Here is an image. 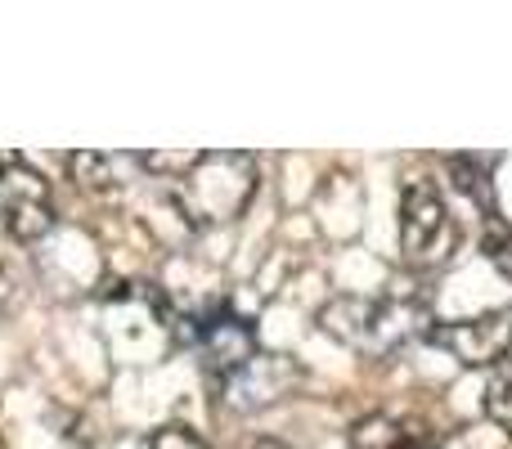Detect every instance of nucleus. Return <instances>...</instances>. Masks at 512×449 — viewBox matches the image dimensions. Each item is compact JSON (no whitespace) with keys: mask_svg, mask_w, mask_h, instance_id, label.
Segmentation results:
<instances>
[{"mask_svg":"<svg viewBox=\"0 0 512 449\" xmlns=\"http://www.w3.org/2000/svg\"><path fill=\"white\" fill-rule=\"evenodd\" d=\"M194 342H198V351H203V364H207L212 378H225V373H234L243 360H252L256 355L252 324L243 315H234V310H225V306L198 319Z\"/></svg>","mask_w":512,"mask_h":449,"instance_id":"7","label":"nucleus"},{"mask_svg":"<svg viewBox=\"0 0 512 449\" xmlns=\"http://www.w3.org/2000/svg\"><path fill=\"white\" fill-rule=\"evenodd\" d=\"M346 441H351V449H436L427 427L405 423V418H391V414L360 418Z\"/></svg>","mask_w":512,"mask_h":449,"instance_id":"8","label":"nucleus"},{"mask_svg":"<svg viewBox=\"0 0 512 449\" xmlns=\"http://www.w3.org/2000/svg\"><path fill=\"white\" fill-rule=\"evenodd\" d=\"M252 449H288V445L274 441V436H261V441H252Z\"/></svg>","mask_w":512,"mask_h":449,"instance_id":"13","label":"nucleus"},{"mask_svg":"<svg viewBox=\"0 0 512 449\" xmlns=\"http://www.w3.org/2000/svg\"><path fill=\"white\" fill-rule=\"evenodd\" d=\"M149 449H212L203 441V436L198 432H189V427H158V432L149 436Z\"/></svg>","mask_w":512,"mask_h":449,"instance_id":"11","label":"nucleus"},{"mask_svg":"<svg viewBox=\"0 0 512 449\" xmlns=\"http://www.w3.org/2000/svg\"><path fill=\"white\" fill-rule=\"evenodd\" d=\"M135 162V153H72L68 158V167H72V176H77V185L81 189H113V185H122V171Z\"/></svg>","mask_w":512,"mask_h":449,"instance_id":"9","label":"nucleus"},{"mask_svg":"<svg viewBox=\"0 0 512 449\" xmlns=\"http://www.w3.org/2000/svg\"><path fill=\"white\" fill-rule=\"evenodd\" d=\"M0 212H5V229L18 243H36L54 229L50 185L18 153H0Z\"/></svg>","mask_w":512,"mask_h":449,"instance_id":"4","label":"nucleus"},{"mask_svg":"<svg viewBox=\"0 0 512 449\" xmlns=\"http://www.w3.org/2000/svg\"><path fill=\"white\" fill-rule=\"evenodd\" d=\"M297 387H301L297 360L270 355V351H256L252 360H243L234 373L216 378V391H221L225 409H234V414H256V409L274 405V400H283Z\"/></svg>","mask_w":512,"mask_h":449,"instance_id":"6","label":"nucleus"},{"mask_svg":"<svg viewBox=\"0 0 512 449\" xmlns=\"http://www.w3.org/2000/svg\"><path fill=\"white\" fill-rule=\"evenodd\" d=\"M18 306V274L9 265H0V319Z\"/></svg>","mask_w":512,"mask_h":449,"instance_id":"12","label":"nucleus"},{"mask_svg":"<svg viewBox=\"0 0 512 449\" xmlns=\"http://www.w3.org/2000/svg\"><path fill=\"white\" fill-rule=\"evenodd\" d=\"M486 414L495 418L499 427H508V432H512V355H508V360H499L495 369H490V382H486Z\"/></svg>","mask_w":512,"mask_h":449,"instance_id":"10","label":"nucleus"},{"mask_svg":"<svg viewBox=\"0 0 512 449\" xmlns=\"http://www.w3.org/2000/svg\"><path fill=\"white\" fill-rule=\"evenodd\" d=\"M328 337L355 346L364 355H391L418 333H427V301L418 292H391V297H333L319 310Z\"/></svg>","mask_w":512,"mask_h":449,"instance_id":"1","label":"nucleus"},{"mask_svg":"<svg viewBox=\"0 0 512 449\" xmlns=\"http://www.w3.org/2000/svg\"><path fill=\"white\" fill-rule=\"evenodd\" d=\"M427 342L441 346L468 369H495L499 360L512 355V315L508 310H490V315L450 319V324H432Z\"/></svg>","mask_w":512,"mask_h":449,"instance_id":"5","label":"nucleus"},{"mask_svg":"<svg viewBox=\"0 0 512 449\" xmlns=\"http://www.w3.org/2000/svg\"><path fill=\"white\" fill-rule=\"evenodd\" d=\"M400 247L414 270H441L459 247V225L432 180H409L400 198Z\"/></svg>","mask_w":512,"mask_h":449,"instance_id":"3","label":"nucleus"},{"mask_svg":"<svg viewBox=\"0 0 512 449\" xmlns=\"http://www.w3.org/2000/svg\"><path fill=\"white\" fill-rule=\"evenodd\" d=\"M256 194V162L252 153L239 149H216V153H198L189 162V171L176 180V207L185 212L189 225L207 229V225H225L234 216H243V207Z\"/></svg>","mask_w":512,"mask_h":449,"instance_id":"2","label":"nucleus"}]
</instances>
